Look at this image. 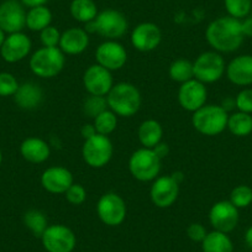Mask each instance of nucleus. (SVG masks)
I'll list each match as a JSON object with an SVG mask.
<instances>
[{
	"label": "nucleus",
	"instance_id": "f257e3e1",
	"mask_svg": "<svg viewBox=\"0 0 252 252\" xmlns=\"http://www.w3.org/2000/svg\"><path fill=\"white\" fill-rule=\"evenodd\" d=\"M205 38L217 52H234L239 50L245 38L241 21L231 16L215 19L208 25Z\"/></svg>",
	"mask_w": 252,
	"mask_h": 252
},
{
	"label": "nucleus",
	"instance_id": "f03ea898",
	"mask_svg": "<svg viewBox=\"0 0 252 252\" xmlns=\"http://www.w3.org/2000/svg\"><path fill=\"white\" fill-rule=\"evenodd\" d=\"M108 108L121 118H131L141 108V94L131 83L120 82L114 84L106 95Z\"/></svg>",
	"mask_w": 252,
	"mask_h": 252
},
{
	"label": "nucleus",
	"instance_id": "7ed1b4c3",
	"mask_svg": "<svg viewBox=\"0 0 252 252\" xmlns=\"http://www.w3.org/2000/svg\"><path fill=\"white\" fill-rule=\"evenodd\" d=\"M229 114L221 105L209 104L194 111L192 116V124L199 134L205 136H217L227 127Z\"/></svg>",
	"mask_w": 252,
	"mask_h": 252
},
{
	"label": "nucleus",
	"instance_id": "20e7f679",
	"mask_svg": "<svg viewBox=\"0 0 252 252\" xmlns=\"http://www.w3.org/2000/svg\"><path fill=\"white\" fill-rule=\"evenodd\" d=\"M66 57L60 47H41L30 58V68L40 78H53L64 67Z\"/></svg>",
	"mask_w": 252,
	"mask_h": 252
},
{
	"label": "nucleus",
	"instance_id": "39448f33",
	"mask_svg": "<svg viewBox=\"0 0 252 252\" xmlns=\"http://www.w3.org/2000/svg\"><path fill=\"white\" fill-rule=\"evenodd\" d=\"M162 159L154 151V149L137 150L129 159V171L135 179L140 182L155 181L161 172Z\"/></svg>",
	"mask_w": 252,
	"mask_h": 252
},
{
	"label": "nucleus",
	"instance_id": "423d86ee",
	"mask_svg": "<svg viewBox=\"0 0 252 252\" xmlns=\"http://www.w3.org/2000/svg\"><path fill=\"white\" fill-rule=\"evenodd\" d=\"M194 69V78L204 84L215 83L224 76L226 71V64L217 51H207L200 53L197 60L193 62Z\"/></svg>",
	"mask_w": 252,
	"mask_h": 252
},
{
	"label": "nucleus",
	"instance_id": "0eeeda50",
	"mask_svg": "<svg viewBox=\"0 0 252 252\" xmlns=\"http://www.w3.org/2000/svg\"><path fill=\"white\" fill-rule=\"evenodd\" d=\"M113 144L110 139L104 135H94L91 139L84 140L82 147V156L84 162L92 168H101L106 166L113 157Z\"/></svg>",
	"mask_w": 252,
	"mask_h": 252
},
{
	"label": "nucleus",
	"instance_id": "6e6552de",
	"mask_svg": "<svg viewBox=\"0 0 252 252\" xmlns=\"http://www.w3.org/2000/svg\"><path fill=\"white\" fill-rule=\"evenodd\" d=\"M43 249L47 252H73L77 237L72 229L62 224L48 225L41 236Z\"/></svg>",
	"mask_w": 252,
	"mask_h": 252
},
{
	"label": "nucleus",
	"instance_id": "1a4fd4ad",
	"mask_svg": "<svg viewBox=\"0 0 252 252\" xmlns=\"http://www.w3.org/2000/svg\"><path fill=\"white\" fill-rule=\"evenodd\" d=\"M126 203L118 193L109 192L101 195L96 204V214L108 226H119L126 218Z\"/></svg>",
	"mask_w": 252,
	"mask_h": 252
},
{
	"label": "nucleus",
	"instance_id": "9d476101",
	"mask_svg": "<svg viewBox=\"0 0 252 252\" xmlns=\"http://www.w3.org/2000/svg\"><path fill=\"white\" fill-rule=\"evenodd\" d=\"M96 33L106 40H118L123 37L127 31V20L125 15L115 9H106L98 13L94 19Z\"/></svg>",
	"mask_w": 252,
	"mask_h": 252
},
{
	"label": "nucleus",
	"instance_id": "9b49d317",
	"mask_svg": "<svg viewBox=\"0 0 252 252\" xmlns=\"http://www.w3.org/2000/svg\"><path fill=\"white\" fill-rule=\"evenodd\" d=\"M95 60L99 66L108 71H119L125 66L127 52L125 47L116 40H106L96 47Z\"/></svg>",
	"mask_w": 252,
	"mask_h": 252
},
{
	"label": "nucleus",
	"instance_id": "f8f14e48",
	"mask_svg": "<svg viewBox=\"0 0 252 252\" xmlns=\"http://www.w3.org/2000/svg\"><path fill=\"white\" fill-rule=\"evenodd\" d=\"M209 221L214 230L229 234L239 224V209L230 200H220L210 209Z\"/></svg>",
	"mask_w": 252,
	"mask_h": 252
},
{
	"label": "nucleus",
	"instance_id": "ddd939ff",
	"mask_svg": "<svg viewBox=\"0 0 252 252\" xmlns=\"http://www.w3.org/2000/svg\"><path fill=\"white\" fill-rule=\"evenodd\" d=\"M25 26L26 11L20 0H5L0 4V29L4 32H21Z\"/></svg>",
	"mask_w": 252,
	"mask_h": 252
},
{
	"label": "nucleus",
	"instance_id": "4468645a",
	"mask_svg": "<svg viewBox=\"0 0 252 252\" xmlns=\"http://www.w3.org/2000/svg\"><path fill=\"white\" fill-rule=\"evenodd\" d=\"M179 194V183L172 176L157 177L150 189V197L157 208L166 209L176 203Z\"/></svg>",
	"mask_w": 252,
	"mask_h": 252
},
{
	"label": "nucleus",
	"instance_id": "2eb2a0df",
	"mask_svg": "<svg viewBox=\"0 0 252 252\" xmlns=\"http://www.w3.org/2000/svg\"><path fill=\"white\" fill-rule=\"evenodd\" d=\"M208 98V91L204 83L193 78L182 83L178 91L179 105L187 111L194 113L205 105Z\"/></svg>",
	"mask_w": 252,
	"mask_h": 252
},
{
	"label": "nucleus",
	"instance_id": "dca6fc26",
	"mask_svg": "<svg viewBox=\"0 0 252 252\" xmlns=\"http://www.w3.org/2000/svg\"><path fill=\"white\" fill-rule=\"evenodd\" d=\"M83 86L89 95L106 96L114 86L111 72L98 63L92 64L83 74Z\"/></svg>",
	"mask_w": 252,
	"mask_h": 252
},
{
	"label": "nucleus",
	"instance_id": "f3484780",
	"mask_svg": "<svg viewBox=\"0 0 252 252\" xmlns=\"http://www.w3.org/2000/svg\"><path fill=\"white\" fill-rule=\"evenodd\" d=\"M32 43L30 37L23 32L9 33L5 37L3 46L0 47V55L8 63H16L28 57Z\"/></svg>",
	"mask_w": 252,
	"mask_h": 252
},
{
	"label": "nucleus",
	"instance_id": "a211bd4d",
	"mask_svg": "<svg viewBox=\"0 0 252 252\" xmlns=\"http://www.w3.org/2000/svg\"><path fill=\"white\" fill-rule=\"evenodd\" d=\"M162 41V32L154 23H141L132 30L131 43L140 52L156 50Z\"/></svg>",
	"mask_w": 252,
	"mask_h": 252
},
{
	"label": "nucleus",
	"instance_id": "6ab92c4d",
	"mask_svg": "<svg viewBox=\"0 0 252 252\" xmlns=\"http://www.w3.org/2000/svg\"><path fill=\"white\" fill-rule=\"evenodd\" d=\"M73 183V174L71 171L61 166L50 167L45 169L41 176L43 189L52 194H64Z\"/></svg>",
	"mask_w": 252,
	"mask_h": 252
},
{
	"label": "nucleus",
	"instance_id": "aec40b11",
	"mask_svg": "<svg viewBox=\"0 0 252 252\" xmlns=\"http://www.w3.org/2000/svg\"><path fill=\"white\" fill-rule=\"evenodd\" d=\"M226 76L231 83L245 87L252 84V56L242 55L235 57L226 66Z\"/></svg>",
	"mask_w": 252,
	"mask_h": 252
},
{
	"label": "nucleus",
	"instance_id": "412c9836",
	"mask_svg": "<svg viewBox=\"0 0 252 252\" xmlns=\"http://www.w3.org/2000/svg\"><path fill=\"white\" fill-rule=\"evenodd\" d=\"M89 46V33L84 29L71 28L61 35L60 46L64 55H81Z\"/></svg>",
	"mask_w": 252,
	"mask_h": 252
},
{
	"label": "nucleus",
	"instance_id": "4be33fe9",
	"mask_svg": "<svg viewBox=\"0 0 252 252\" xmlns=\"http://www.w3.org/2000/svg\"><path fill=\"white\" fill-rule=\"evenodd\" d=\"M43 92L38 84L33 82H26L19 86L14 100L16 105L24 110H33L42 103Z\"/></svg>",
	"mask_w": 252,
	"mask_h": 252
},
{
	"label": "nucleus",
	"instance_id": "5701e85b",
	"mask_svg": "<svg viewBox=\"0 0 252 252\" xmlns=\"http://www.w3.org/2000/svg\"><path fill=\"white\" fill-rule=\"evenodd\" d=\"M20 154L30 163H42L50 157V145L40 137H28L20 146Z\"/></svg>",
	"mask_w": 252,
	"mask_h": 252
},
{
	"label": "nucleus",
	"instance_id": "b1692460",
	"mask_svg": "<svg viewBox=\"0 0 252 252\" xmlns=\"http://www.w3.org/2000/svg\"><path fill=\"white\" fill-rule=\"evenodd\" d=\"M137 136H139L140 144L146 149H154L155 146L161 142L163 136V129L161 124L154 119L142 121L141 125L137 130Z\"/></svg>",
	"mask_w": 252,
	"mask_h": 252
},
{
	"label": "nucleus",
	"instance_id": "393cba45",
	"mask_svg": "<svg viewBox=\"0 0 252 252\" xmlns=\"http://www.w3.org/2000/svg\"><path fill=\"white\" fill-rule=\"evenodd\" d=\"M203 252H234V244L229 235L214 230L208 232L202 241Z\"/></svg>",
	"mask_w": 252,
	"mask_h": 252
},
{
	"label": "nucleus",
	"instance_id": "a878e982",
	"mask_svg": "<svg viewBox=\"0 0 252 252\" xmlns=\"http://www.w3.org/2000/svg\"><path fill=\"white\" fill-rule=\"evenodd\" d=\"M52 13L46 5L30 8L26 13V28L31 31H41L51 25Z\"/></svg>",
	"mask_w": 252,
	"mask_h": 252
},
{
	"label": "nucleus",
	"instance_id": "bb28decb",
	"mask_svg": "<svg viewBox=\"0 0 252 252\" xmlns=\"http://www.w3.org/2000/svg\"><path fill=\"white\" fill-rule=\"evenodd\" d=\"M69 11L74 20L87 24L96 18L98 6L94 3V0H72Z\"/></svg>",
	"mask_w": 252,
	"mask_h": 252
},
{
	"label": "nucleus",
	"instance_id": "cd10ccee",
	"mask_svg": "<svg viewBox=\"0 0 252 252\" xmlns=\"http://www.w3.org/2000/svg\"><path fill=\"white\" fill-rule=\"evenodd\" d=\"M227 129L235 136H247L252 132V116L242 111L231 114L227 119Z\"/></svg>",
	"mask_w": 252,
	"mask_h": 252
},
{
	"label": "nucleus",
	"instance_id": "c85d7f7f",
	"mask_svg": "<svg viewBox=\"0 0 252 252\" xmlns=\"http://www.w3.org/2000/svg\"><path fill=\"white\" fill-rule=\"evenodd\" d=\"M169 77L172 81L178 82V83H186L194 78V69H193V63L184 58H179L172 62L169 66Z\"/></svg>",
	"mask_w": 252,
	"mask_h": 252
},
{
	"label": "nucleus",
	"instance_id": "c756f323",
	"mask_svg": "<svg viewBox=\"0 0 252 252\" xmlns=\"http://www.w3.org/2000/svg\"><path fill=\"white\" fill-rule=\"evenodd\" d=\"M24 224L33 234V236L40 237L48 227V220L45 213L37 209L28 210L24 215Z\"/></svg>",
	"mask_w": 252,
	"mask_h": 252
},
{
	"label": "nucleus",
	"instance_id": "7c9ffc66",
	"mask_svg": "<svg viewBox=\"0 0 252 252\" xmlns=\"http://www.w3.org/2000/svg\"><path fill=\"white\" fill-rule=\"evenodd\" d=\"M94 127L96 130V134L104 135V136H109L113 134L116 130L118 126V115L115 113L106 109L101 114H99L95 119H94Z\"/></svg>",
	"mask_w": 252,
	"mask_h": 252
},
{
	"label": "nucleus",
	"instance_id": "2f4dec72",
	"mask_svg": "<svg viewBox=\"0 0 252 252\" xmlns=\"http://www.w3.org/2000/svg\"><path fill=\"white\" fill-rule=\"evenodd\" d=\"M83 113L84 115L91 119H95L99 114L105 111L108 109V101L106 96L99 95H89L83 103Z\"/></svg>",
	"mask_w": 252,
	"mask_h": 252
},
{
	"label": "nucleus",
	"instance_id": "473e14b6",
	"mask_svg": "<svg viewBox=\"0 0 252 252\" xmlns=\"http://www.w3.org/2000/svg\"><path fill=\"white\" fill-rule=\"evenodd\" d=\"M229 16L235 19L246 18L252 8V0H224Z\"/></svg>",
	"mask_w": 252,
	"mask_h": 252
},
{
	"label": "nucleus",
	"instance_id": "72a5a7b5",
	"mask_svg": "<svg viewBox=\"0 0 252 252\" xmlns=\"http://www.w3.org/2000/svg\"><path fill=\"white\" fill-rule=\"evenodd\" d=\"M230 202L237 209L247 208L252 203V189L245 184L235 187L231 190V194H230Z\"/></svg>",
	"mask_w": 252,
	"mask_h": 252
},
{
	"label": "nucleus",
	"instance_id": "f704fd0d",
	"mask_svg": "<svg viewBox=\"0 0 252 252\" xmlns=\"http://www.w3.org/2000/svg\"><path fill=\"white\" fill-rule=\"evenodd\" d=\"M19 82L8 72L0 73V96H14L19 88Z\"/></svg>",
	"mask_w": 252,
	"mask_h": 252
},
{
	"label": "nucleus",
	"instance_id": "c9c22d12",
	"mask_svg": "<svg viewBox=\"0 0 252 252\" xmlns=\"http://www.w3.org/2000/svg\"><path fill=\"white\" fill-rule=\"evenodd\" d=\"M67 202L72 205H81L87 199V190L82 184L73 183L64 193Z\"/></svg>",
	"mask_w": 252,
	"mask_h": 252
},
{
	"label": "nucleus",
	"instance_id": "e433bc0d",
	"mask_svg": "<svg viewBox=\"0 0 252 252\" xmlns=\"http://www.w3.org/2000/svg\"><path fill=\"white\" fill-rule=\"evenodd\" d=\"M62 33L55 26H47L40 32V40L43 47H58Z\"/></svg>",
	"mask_w": 252,
	"mask_h": 252
},
{
	"label": "nucleus",
	"instance_id": "4c0bfd02",
	"mask_svg": "<svg viewBox=\"0 0 252 252\" xmlns=\"http://www.w3.org/2000/svg\"><path fill=\"white\" fill-rule=\"evenodd\" d=\"M235 103H236V108L239 111L242 113L251 114L252 113V89L247 88L240 92L235 98Z\"/></svg>",
	"mask_w": 252,
	"mask_h": 252
},
{
	"label": "nucleus",
	"instance_id": "58836bf2",
	"mask_svg": "<svg viewBox=\"0 0 252 252\" xmlns=\"http://www.w3.org/2000/svg\"><path fill=\"white\" fill-rule=\"evenodd\" d=\"M208 231L200 222H193L187 227V236L194 242H200L202 244L203 240L207 236Z\"/></svg>",
	"mask_w": 252,
	"mask_h": 252
},
{
	"label": "nucleus",
	"instance_id": "ea45409f",
	"mask_svg": "<svg viewBox=\"0 0 252 252\" xmlns=\"http://www.w3.org/2000/svg\"><path fill=\"white\" fill-rule=\"evenodd\" d=\"M81 134L82 136H83V139L87 140L93 137L94 135H96V130L95 127H94L93 124H86V125H83V127H82Z\"/></svg>",
	"mask_w": 252,
	"mask_h": 252
},
{
	"label": "nucleus",
	"instance_id": "a19ab883",
	"mask_svg": "<svg viewBox=\"0 0 252 252\" xmlns=\"http://www.w3.org/2000/svg\"><path fill=\"white\" fill-rule=\"evenodd\" d=\"M241 29L245 37H252V18H247L241 21Z\"/></svg>",
	"mask_w": 252,
	"mask_h": 252
},
{
	"label": "nucleus",
	"instance_id": "79ce46f5",
	"mask_svg": "<svg viewBox=\"0 0 252 252\" xmlns=\"http://www.w3.org/2000/svg\"><path fill=\"white\" fill-rule=\"evenodd\" d=\"M154 151L156 152L157 156L162 159L168 155V146H167V144H162V142H159L157 146L154 147Z\"/></svg>",
	"mask_w": 252,
	"mask_h": 252
},
{
	"label": "nucleus",
	"instance_id": "37998d69",
	"mask_svg": "<svg viewBox=\"0 0 252 252\" xmlns=\"http://www.w3.org/2000/svg\"><path fill=\"white\" fill-rule=\"evenodd\" d=\"M20 1L24 6H28V8H35V6L45 5L48 0H20Z\"/></svg>",
	"mask_w": 252,
	"mask_h": 252
},
{
	"label": "nucleus",
	"instance_id": "c03bdc74",
	"mask_svg": "<svg viewBox=\"0 0 252 252\" xmlns=\"http://www.w3.org/2000/svg\"><path fill=\"white\" fill-rule=\"evenodd\" d=\"M221 106H222V109H224V110H226V111L232 110L234 108H236V103H235V99L230 98V96H229V98H225L224 100H222Z\"/></svg>",
	"mask_w": 252,
	"mask_h": 252
},
{
	"label": "nucleus",
	"instance_id": "a18cd8bd",
	"mask_svg": "<svg viewBox=\"0 0 252 252\" xmlns=\"http://www.w3.org/2000/svg\"><path fill=\"white\" fill-rule=\"evenodd\" d=\"M245 242L250 249H252V226H250L245 232Z\"/></svg>",
	"mask_w": 252,
	"mask_h": 252
},
{
	"label": "nucleus",
	"instance_id": "49530a36",
	"mask_svg": "<svg viewBox=\"0 0 252 252\" xmlns=\"http://www.w3.org/2000/svg\"><path fill=\"white\" fill-rule=\"evenodd\" d=\"M5 32H4L3 30H1V29H0V47H1V46H3V43H4V41H5Z\"/></svg>",
	"mask_w": 252,
	"mask_h": 252
},
{
	"label": "nucleus",
	"instance_id": "de8ad7c7",
	"mask_svg": "<svg viewBox=\"0 0 252 252\" xmlns=\"http://www.w3.org/2000/svg\"><path fill=\"white\" fill-rule=\"evenodd\" d=\"M1 161H3V155H1V151H0V164H1Z\"/></svg>",
	"mask_w": 252,
	"mask_h": 252
}]
</instances>
